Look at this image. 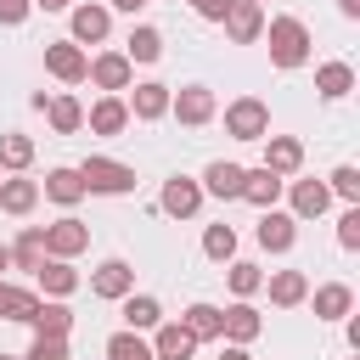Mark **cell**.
<instances>
[{
    "mask_svg": "<svg viewBox=\"0 0 360 360\" xmlns=\"http://www.w3.org/2000/svg\"><path fill=\"white\" fill-rule=\"evenodd\" d=\"M0 360H17V354H0Z\"/></svg>",
    "mask_w": 360,
    "mask_h": 360,
    "instance_id": "48",
    "label": "cell"
},
{
    "mask_svg": "<svg viewBox=\"0 0 360 360\" xmlns=\"http://www.w3.org/2000/svg\"><path fill=\"white\" fill-rule=\"evenodd\" d=\"M0 270H11V248L6 242H0Z\"/></svg>",
    "mask_w": 360,
    "mask_h": 360,
    "instance_id": "47",
    "label": "cell"
},
{
    "mask_svg": "<svg viewBox=\"0 0 360 360\" xmlns=\"http://www.w3.org/2000/svg\"><path fill=\"white\" fill-rule=\"evenodd\" d=\"M270 146H264V169L270 174H292L298 163H304V146L298 141H287V135H264Z\"/></svg>",
    "mask_w": 360,
    "mask_h": 360,
    "instance_id": "18",
    "label": "cell"
},
{
    "mask_svg": "<svg viewBox=\"0 0 360 360\" xmlns=\"http://www.w3.org/2000/svg\"><path fill=\"white\" fill-rule=\"evenodd\" d=\"M45 197H51V202H62V208H73V202L84 197L79 169H51V174H45Z\"/></svg>",
    "mask_w": 360,
    "mask_h": 360,
    "instance_id": "23",
    "label": "cell"
},
{
    "mask_svg": "<svg viewBox=\"0 0 360 360\" xmlns=\"http://www.w3.org/2000/svg\"><path fill=\"white\" fill-rule=\"evenodd\" d=\"M253 6H264V0H253Z\"/></svg>",
    "mask_w": 360,
    "mask_h": 360,
    "instance_id": "49",
    "label": "cell"
},
{
    "mask_svg": "<svg viewBox=\"0 0 360 360\" xmlns=\"http://www.w3.org/2000/svg\"><path fill=\"white\" fill-rule=\"evenodd\" d=\"M191 349H197V338H191L180 321L158 326V338H152V354H158V360H191Z\"/></svg>",
    "mask_w": 360,
    "mask_h": 360,
    "instance_id": "15",
    "label": "cell"
},
{
    "mask_svg": "<svg viewBox=\"0 0 360 360\" xmlns=\"http://www.w3.org/2000/svg\"><path fill=\"white\" fill-rule=\"evenodd\" d=\"M197 202H202V186H197V180L174 174V180L163 186V214H174V219H191V214H197Z\"/></svg>",
    "mask_w": 360,
    "mask_h": 360,
    "instance_id": "10",
    "label": "cell"
},
{
    "mask_svg": "<svg viewBox=\"0 0 360 360\" xmlns=\"http://www.w3.org/2000/svg\"><path fill=\"white\" fill-rule=\"evenodd\" d=\"M169 107H174V118H180V124H208V118H214V90L186 84L180 96H169Z\"/></svg>",
    "mask_w": 360,
    "mask_h": 360,
    "instance_id": "7",
    "label": "cell"
},
{
    "mask_svg": "<svg viewBox=\"0 0 360 360\" xmlns=\"http://www.w3.org/2000/svg\"><path fill=\"white\" fill-rule=\"evenodd\" d=\"M225 129H231L236 141H264V135H270V107L253 101V96H242V101L225 107Z\"/></svg>",
    "mask_w": 360,
    "mask_h": 360,
    "instance_id": "3",
    "label": "cell"
},
{
    "mask_svg": "<svg viewBox=\"0 0 360 360\" xmlns=\"http://www.w3.org/2000/svg\"><path fill=\"white\" fill-rule=\"evenodd\" d=\"M202 186L214 191V197H242V163H208V174H202Z\"/></svg>",
    "mask_w": 360,
    "mask_h": 360,
    "instance_id": "26",
    "label": "cell"
},
{
    "mask_svg": "<svg viewBox=\"0 0 360 360\" xmlns=\"http://www.w3.org/2000/svg\"><path fill=\"white\" fill-rule=\"evenodd\" d=\"M354 309V292L343 287V281H326V287H315V315L321 321H343Z\"/></svg>",
    "mask_w": 360,
    "mask_h": 360,
    "instance_id": "21",
    "label": "cell"
},
{
    "mask_svg": "<svg viewBox=\"0 0 360 360\" xmlns=\"http://www.w3.org/2000/svg\"><path fill=\"white\" fill-rule=\"evenodd\" d=\"M298 242V219L292 214H276V208H264V219H259V248H270V253H287Z\"/></svg>",
    "mask_w": 360,
    "mask_h": 360,
    "instance_id": "8",
    "label": "cell"
},
{
    "mask_svg": "<svg viewBox=\"0 0 360 360\" xmlns=\"http://www.w3.org/2000/svg\"><path fill=\"white\" fill-rule=\"evenodd\" d=\"M259 326H264V321H259V309H253V304H231V309H219V332H225L231 343H253V338H259Z\"/></svg>",
    "mask_w": 360,
    "mask_h": 360,
    "instance_id": "11",
    "label": "cell"
},
{
    "mask_svg": "<svg viewBox=\"0 0 360 360\" xmlns=\"http://www.w3.org/2000/svg\"><path fill=\"white\" fill-rule=\"evenodd\" d=\"M180 326H186V332H191L197 343H202V338H219V309H214V304H191Z\"/></svg>",
    "mask_w": 360,
    "mask_h": 360,
    "instance_id": "32",
    "label": "cell"
},
{
    "mask_svg": "<svg viewBox=\"0 0 360 360\" xmlns=\"http://www.w3.org/2000/svg\"><path fill=\"white\" fill-rule=\"evenodd\" d=\"M231 287L248 298V292H259L264 287V276H259V264H231Z\"/></svg>",
    "mask_w": 360,
    "mask_h": 360,
    "instance_id": "38",
    "label": "cell"
},
{
    "mask_svg": "<svg viewBox=\"0 0 360 360\" xmlns=\"http://www.w3.org/2000/svg\"><path fill=\"white\" fill-rule=\"evenodd\" d=\"M28 326H34V338H68L73 309H68V304H34V309H28Z\"/></svg>",
    "mask_w": 360,
    "mask_h": 360,
    "instance_id": "14",
    "label": "cell"
},
{
    "mask_svg": "<svg viewBox=\"0 0 360 360\" xmlns=\"http://www.w3.org/2000/svg\"><path fill=\"white\" fill-rule=\"evenodd\" d=\"M202 253L225 264V259L236 253V231H231V225H208V236H202Z\"/></svg>",
    "mask_w": 360,
    "mask_h": 360,
    "instance_id": "36",
    "label": "cell"
},
{
    "mask_svg": "<svg viewBox=\"0 0 360 360\" xmlns=\"http://www.w3.org/2000/svg\"><path fill=\"white\" fill-rule=\"evenodd\" d=\"M0 163L6 169H28L34 163V141L28 135H0Z\"/></svg>",
    "mask_w": 360,
    "mask_h": 360,
    "instance_id": "35",
    "label": "cell"
},
{
    "mask_svg": "<svg viewBox=\"0 0 360 360\" xmlns=\"http://www.w3.org/2000/svg\"><path fill=\"white\" fill-rule=\"evenodd\" d=\"M309 56V28L298 17H276L270 22V62L276 68H298Z\"/></svg>",
    "mask_w": 360,
    "mask_h": 360,
    "instance_id": "1",
    "label": "cell"
},
{
    "mask_svg": "<svg viewBox=\"0 0 360 360\" xmlns=\"http://www.w3.org/2000/svg\"><path fill=\"white\" fill-rule=\"evenodd\" d=\"M326 202H332V191L321 180H298L292 186V219H315V214H326Z\"/></svg>",
    "mask_w": 360,
    "mask_h": 360,
    "instance_id": "19",
    "label": "cell"
},
{
    "mask_svg": "<svg viewBox=\"0 0 360 360\" xmlns=\"http://www.w3.org/2000/svg\"><path fill=\"white\" fill-rule=\"evenodd\" d=\"M34 276H39V287H45V292H56V298L79 287V276H73V264H68V259H39V270H34Z\"/></svg>",
    "mask_w": 360,
    "mask_h": 360,
    "instance_id": "28",
    "label": "cell"
},
{
    "mask_svg": "<svg viewBox=\"0 0 360 360\" xmlns=\"http://www.w3.org/2000/svg\"><path fill=\"white\" fill-rule=\"evenodd\" d=\"M129 287H135V270H129L124 259H107V264L90 276V292H96V298H129Z\"/></svg>",
    "mask_w": 360,
    "mask_h": 360,
    "instance_id": "9",
    "label": "cell"
},
{
    "mask_svg": "<svg viewBox=\"0 0 360 360\" xmlns=\"http://www.w3.org/2000/svg\"><path fill=\"white\" fill-rule=\"evenodd\" d=\"M338 11L343 17H360V0H338Z\"/></svg>",
    "mask_w": 360,
    "mask_h": 360,
    "instance_id": "44",
    "label": "cell"
},
{
    "mask_svg": "<svg viewBox=\"0 0 360 360\" xmlns=\"http://www.w3.org/2000/svg\"><path fill=\"white\" fill-rule=\"evenodd\" d=\"M338 242H343V248H349V253H354V248H360V208H349V214H343V219H338Z\"/></svg>",
    "mask_w": 360,
    "mask_h": 360,
    "instance_id": "40",
    "label": "cell"
},
{
    "mask_svg": "<svg viewBox=\"0 0 360 360\" xmlns=\"http://www.w3.org/2000/svg\"><path fill=\"white\" fill-rule=\"evenodd\" d=\"M315 90H321L326 101H343V96L354 90V68H349V62H326V68H315Z\"/></svg>",
    "mask_w": 360,
    "mask_h": 360,
    "instance_id": "17",
    "label": "cell"
},
{
    "mask_svg": "<svg viewBox=\"0 0 360 360\" xmlns=\"http://www.w3.org/2000/svg\"><path fill=\"white\" fill-rule=\"evenodd\" d=\"M124 124H129V107H124L118 96H101V101L90 107V129H96V135H118Z\"/></svg>",
    "mask_w": 360,
    "mask_h": 360,
    "instance_id": "22",
    "label": "cell"
},
{
    "mask_svg": "<svg viewBox=\"0 0 360 360\" xmlns=\"http://www.w3.org/2000/svg\"><path fill=\"white\" fill-rule=\"evenodd\" d=\"M84 79H96L101 90H129V56H124V51H107V56L90 62Z\"/></svg>",
    "mask_w": 360,
    "mask_h": 360,
    "instance_id": "12",
    "label": "cell"
},
{
    "mask_svg": "<svg viewBox=\"0 0 360 360\" xmlns=\"http://www.w3.org/2000/svg\"><path fill=\"white\" fill-rule=\"evenodd\" d=\"M219 22H225V34H231L236 45H253V39L264 34V6H253V0H231V11H225Z\"/></svg>",
    "mask_w": 360,
    "mask_h": 360,
    "instance_id": "6",
    "label": "cell"
},
{
    "mask_svg": "<svg viewBox=\"0 0 360 360\" xmlns=\"http://www.w3.org/2000/svg\"><path fill=\"white\" fill-rule=\"evenodd\" d=\"M28 6H34V0H0V22H6V28H17V22L28 17Z\"/></svg>",
    "mask_w": 360,
    "mask_h": 360,
    "instance_id": "41",
    "label": "cell"
},
{
    "mask_svg": "<svg viewBox=\"0 0 360 360\" xmlns=\"http://www.w3.org/2000/svg\"><path fill=\"white\" fill-rule=\"evenodd\" d=\"M219 360H253V354H248V349H242V343H231V349H225V354H219Z\"/></svg>",
    "mask_w": 360,
    "mask_h": 360,
    "instance_id": "43",
    "label": "cell"
},
{
    "mask_svg": "<svg viewBox=\"0 0 360 360\" xmlns=\"http://www.w3.org/2000/svg\"><path fill=\"white\" fill-rule=\"evenodd\" d=\"M107 39V6H73V45Z\"/></svg>",
    "mask_w": 360,
    "mask_h": 360,
    "instance_id": "16",
    "label": "cell"
},
{
    "mask_svg": "<svg viewBox=\"0 0 360 360\" xmlns=\"http://www.w3.org/2000/svg\"><path fill=\"white\" fill-rule=\"evenodd\" d=\"M39 298L28 292V287H11V281H0V321H28V309H34Z\"/></svg>",
    "mask_w": 360,
    "mask_h": 360,
    "instance_id": "31",
    "label": "cell"
},
{
    "mask_svg": "<svg viewBox=\"0 0 360 360\" xmlns=\"http://www.w3.org/2000/svg\"><path fill=\"white\" fill-rule=\"evenodd\" d=\"M39 112H51V129H56V135H73V129L84 124V107H79L73 96H51Z\"/></svg>",
    "mask_w": 360,
    "mask_h": 360,
    "instance_id": "25",
    "label": "cell"
},
{
    "mask_svg": "<svg viewBox=\"0 0 360 360\" xmlns=\"http://www.w3.org/2000/svg\"><path fill=\"white\" fill-rule=\"evenodd\" d=\"M124 321H129V332H146V326H163V309H158V298L129 292L124 298Z\"/></svg>",
    "mask_w": 360,
    "mask_h": 360,
    "instance_id": "29",
    "label": "cell"
},
{
    "mask_svg": "<svg viewBox=\"0 0 360 360\" xmlns=\"http://www.w3.org/2000/svg\"><path fill=\"white\" fill-rule=\"evenodd\" d=\"M242 197H248L253 208H276V197H281V174H270V169H242Z\"/></svg>",
    "mask_w": 360,
    "mask_h": 360,
    "instance_id": "13",
    "label": "cell"
},
{
    "mask_svg": "<svg viewBox=\"0 0 360 360\" xmlns=\"http://www.w3.org/2000/svg\"><path fill=\"white\" fill-rule=\"evenodd\" d=\"M107 360H158V354H152V343H141L135 332H112V338H107Z\"/></svg>",
    "mask_w": 360,
    "mask_h": 360,
    "instance_id": "33",
    "label": "cell"
},
{
    "mask_svg": "<svg viewBox=\"0 0 360 360\" xmlns=\"http://www.w3.org/2000/svg\"><path fill=\"white\" fill-rule=\"evenodd\" d=\"M90 248V225L84 219H56V225H45V253L51 259H73V253H84Z\"/></svg>",
    "mask_w": 360,
    "mask_h": 360,
    "instance_id": "4",
    "label": "cell"
},
{
    "mask_svg": "<svg viewBox=\"0 0 360 360\" xmlns=\"http://www.w3.org/2000/svg\"><path fill=\"white\" fill-rule=\"evenodd\" d=\"M39 202V186L34 180H0V208L6 214H28Z\"/></svg>",
    "mask_w": 360,
    "mask_h": 360,
    "instance_id": "30",
    "label": "cell"
},
{
    "mask_svg": "<svg viewBox=\"0 0 360 360\" xmlns=\"http://www.w3.org/2000/svg\"><path fill=\"white\" fill-rule=\"evenodd\" d=\"M79 180H84V191H107V197L135 191V169L129 163H112V158H84L79 163Z\"/></svg>",
    "mask_w": 360,
    "mask_h": 360,
    "instance_id": "2",
    "label": "cell"
},
{
    "mask_svg": "<svg viewBox=\"0 0 360 360\" xmlns=\"http://www.w3.org/2000/svg\"><path fill=\"white\" fill-rule=\"evenodd\" d=\"M124 56H129V62H158V56H163V34H158V28H135Z\"/></svg>",
    "mask_w": 360,
    "mask_h": 360,
    "instance_id": "34",
    "label": "cell"
},
{
    "mask_svg": "<svg viewBox=\"0 0 360 360\" xmlns=\"http://www.w3.org/2000/svg\"><path fill=\"white\" fill-rule=\"evenodd\" d=\"M45 68H51L62 84H84V73H90V56H84L73 39H56V45H45Z\"/></svg>",
    "mask_w": 360,
    "mask_h": 360,
    "instance_id": "5",
    "label": "cell"
},
{
    "mask_svg": "<svg viewBox=\"0 0 360 360\" xmlns=\"http://www.w3.org/2000/svg\"><path fill=\"white\" fill-rule=\"evenodd\" d=\"M39 259H45V225H28L17 236V248H11V264L17 270H39Z\"/></svg>",
    "mask_w": 360,
    "mask_h": 360,
    "instance_id": "27",
    "label": "cell"
},
{
    "mask_svg": "<svg viewBox=\"0 0 360 360\" xmlns=\"http://www.w3.org/2000/svg\"><path fill=\"white\" fill-rule=\"evenodd\" d=\"M326 191H338V197H349V202H360V169L354 163H343L338 174H332V186Z\"/></svg>",
    "mask_w": 360,
    "mask_h": 360,
    "instance_id": "37",
    "label": "cell"
},
{
    "mask_svg": "<svg viewBox=\"0 0 360 360\" xmlns=\"http://www.w3.org/2000/svg\"><path fill=\"white\" fill-rule=\"evenodd\" d=\"M28 360H68V338H34Z\"/></svg>",
    "mask_w": 360,
    "mask_h": 360,
    "instance_id": "39",
    "label": "cell"
},
{
    "mask_svg": "<svg viewBox=\"0 0 360 360\" xmlns=\"http://www.w3.org/2000/svg\"><path fill=\"white\" fill-rule=\"evenodd\" d=\"M304 298H309V281H304V270H276V276H270V304L292 309V304H304Z\"/></svg>",
    "mask_w": 360,
    "mask_h": 360,
    "instance_id": "20",
    "label": "cell"
},
{
    "mask_svg": "<svg viewBox=\"0 0 360 360\" xmlns=\"http://www.w3.org/2000/svg\"><path fill=\"white\" fill-rule=\"evenodd\" d=\"M191 6H197V11H202V17H214V22H219V17H225V11H231V0H191Z\"/></svg>",
    "mask_w": 360,
    "mask_h": 360,
    "instance_id": "42",
    "label": "cell"
},
{
    "mask_svg": "<svg viewBox=\"0 0 360 360\" xmlns=\"http://www.w3.org/2000/svg\"><path fill=\"white\" fill-rule=\"evenodd\" d=\"M112 6H118V11H141L146 0H112Z\"/></svg>",
    "mask_w": 360,
    "mask_h": 360,
    "instance_id": "46",
    "label": "cell"
},
{
    "mask_svg": "<svg viewBox=\"0 0 360 360\" xmlns=\"http://www.w3.org/2000/svg\"><path fill=\"white\" fill-rule=\"evenodd\" d=\"M34 6H45V11H68L73 0H34Z\"/></svg>",
    "mask_w": 360,
    "mask_h": 360,
    "instance_id": "45",
    "label": "cell"
},
{
    "mask_svg": "<svg viewBox=\"0 0 360 360\" xmlns=\"http://www.w3.org/2000/svg\"><path fill=\"white\" fill-rule=\"evenodd\" d=\"M135 118H163L169 112V84H135V101H124Z\"/></svg>",
    "mask_w": 360,
    "mask_h": 360,
    "instance_id": "24",
    "label": "cell"
}]
</instances>
